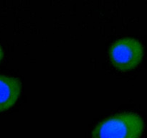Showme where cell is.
I'll return each instance as SVG.
<instances>
[{
  "instance_id": "3",
  "label": "cell",
  "mask_w": 147,
  "mask_h": 138,
  "mask_svg": "<svg viewBox=\"0 0 147 138\" xmlns=\"http://www.w3.org/2000/svg\"><path fill=\"white\" fill-rule=\"evenodd\" d=\"M22 92L21 82L12 76L0 75V112L12 107Z\"/></svg>"
},
{
  "instance_id": "2",
  "label": "cell",
  "mask_w": 147,
  "mask_h": 138,
  "mask_svg": "<svg viewBox=\"0 0 147 138\" xmlns=\"http://www.w3.org/2000/svg\"><path fill=\"white\" fill-rule=\"evenodd\" d=\"M109 57L112 64L118 70H133L140 64L143 58V45L134 38H121L112 45L109 50Z\"/></svg>"
},
{
  "instance_id": "1",
  "label": "cell",
  "mask_w": 147,
  "mask_h": 138,
  "mask_svg": "<svg viewBox=\"0 0 147 138\" xmlns=\"http://www.w3.org/2000/svg\"><path fill=\"white\" fill-rule=\"evenodd\" d=\"M144 129L142 116L134 112L113 115L98 124L93 138H140Z\"/></svg>"
},
{
  "instance_id": "4",
  "label": "cell",
  "mask_w": 147,
  "mask_h": 138,
  "mask_svg": "<svg viewBox=\"0 0 147 138\" xmlns=\"http://www.w3.org/2000/svg\"><path fill=\"white\" fill-rule=\"evenodd\" d=\"M2 57H3V51L1 48V46H0V62H1V60H2Z\"/></svg>"
}]
</instances>
